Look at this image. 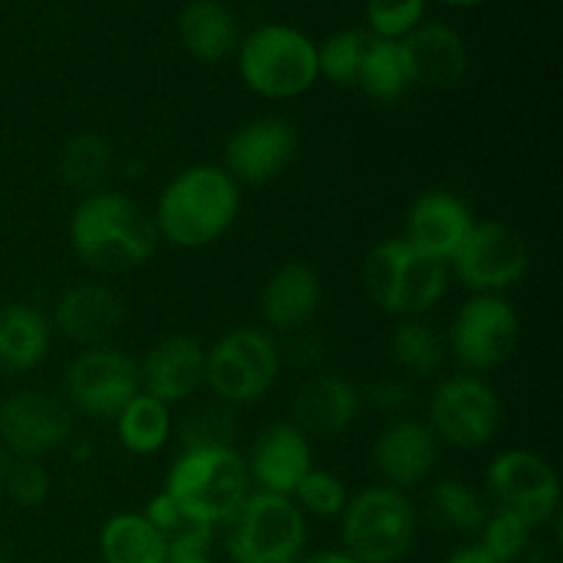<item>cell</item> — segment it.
<instances>
[{
    "label": "cell",
    "instance_id": "obj_14",
    "mask_svg": "<svg viewBox=\"0 0 563 563\" xmlns=\"http://www.w3.org/2000/svg\"><path fill=\"white\" fill-rule=\"evenodd\" d=\"M71 438V410L44 390H20L0 405V440L16 460H42Z\"/></svg>",
    "mask_w": 563,
    "mask_h": 563
},
{
    "label": "cell",
    "instance_id": "obj_7",
    "mask_svg": "<svg viewBox=\"0 0 563 563\" xmlns=\"http://www.w3.org/2000/svg\"><path fill=\"white\" fill-rule=\"evenodd\" d=\"M225 528V553L234 563H297L306 550V515L286 495L253 489Z\"/></svg>",
    "mask_w": 563,
    "mask_h": 563
},
{
    "label": "cell",
    "instance_id": "obj_31",
    "mask_svg": "<svg viewBox=\"0 0 563 563\" xmlns=\"http://www.w3.org/2000/svg\"><path fill=\"white\" fill-rule=\"evenodd\" d=\"M390 355L405 372L429 377L445 361V344L423 319H401L390 335Z\"/></svg>",
    "mask_w": 563,
    "mask_h": 563
},
{
    "label": "cell",
    "instance_id": "obj_11",
    "mask_svg": "<svg viewBox=\"0 0 563 563\" xmlns=\"http://www.w3.org/2000/svg\"><path fill=\"white\" fill-rule=\"evenodd\" d=\"M520 341V317L504 295H473L451 319L449 350L471 374L504 366Z\"/></svg>",
    "mask_w": 563,
    "mask_h": 563
},
{
    "label": "cell",
    "instance_id": "obj_43",
    "mask_svg": "<svg viewBox=\"0 0 563 563\" xmlns=\"http://www.w3.org/2000/svg\"><path fill=\"white\" fill-rule=\"evenodd\" d=\"M443 5H454V9H473V5L489 3V0H438Z\"/></svg>",
    "mask_w": 563,
    "mask_h": 563
},
{
    "label": "cell",
    "instance_id": "obj_20",
    "mask_svg": "<svg viewBox=\"0 0 563 563\" xmlns=\"http://www.w3.org/2000/svg\"><path fill=\"white\" fill-rule=\"evenodd\" d=\"M141 368V390L163 405H181L203 388L207 350L190 335H168L146 352Z\"/></svg>",
    "mask_w": 563,
    "mask_h": 563
},
{
    "label": "cell",
    "instance_id": "obj_35",
    "mask_svg": "<svg viewBox=\"0 0 563 563\" xmlns=\"http://www.w3.org/2000/svg\"><path fill=\"white\" fill-rule=\"evenodd\" d=\"M533 528H528L520 517L509 515V511H495L493 517L484 520L482 528V548L498 561L511 563L520 559L522 550L528 548Z\"/></svg>",
    "mask_w": 563,
    "mask_h": 563
},
{
    "label": "cell",
    "instance_id": "obj_23",
    "mask_svg": "<svg viewBox=\"0 0 563 563\" xmlns=\"http://www.w3.org/2000/svg\"><path fill=\"white\" fill-rule=\"evenodd\" d=\"M262 319L278 333H291L311 322L322 302V280L306 262H286L264 280Z\"/></svg>",
    "mask_w": 563,
    "mask_h": 563
},
{
    "label": "cell",
    "instance_id": "obj_21",
    "mask_svg": "<svg viewBox=\"0 0 563 563\" xmlns=\"http://www.w3.org/2000/svg\"><path fill=\"white\" fill-rule=\"evenodd\" d=\"M412 86L451 91L465 80L471 69V53L460 31L445 22H421L407 38H401Z\"/></svg>",
    "mask_w": 563,
    "mask_h": 563
},
{
    "label": "cell",
    "instance_id": "obj_22",
    "mask_svg": "<svg viewBox=\"0 0 563 563\" xmlns=\"http://www.w3.org/2000/svg\"><path fill=\"white\" fill-rule=\"evenodd\" d=\"M438 465V438L432 429L412 418H396L374 443V471L388 487H418Z\"/></svg>",
    "mask_w": 563,
    "mask_h": 563
},
{
    "label": "cell",
    "instance_id": "obj_37",
    "mask_svg": "<svg viewBox=\"0 0 563 563\" xmlns=\"http://www.w3.org/2000/svg\"><path fill=\"white\" fill-rule=\"evenodd\" d=\"M236 432L234 416L223 407H209L190 416L181 427V445H231Z\"/></svg>",
    "mask_w": 563,
    "mask_h": 563
},
{
    "label": "cell",
    "instance_id": "obj_25",
    "mask_svg": "<svg viewBox=\"0 0 563 563\" xmlns=\"http://www.w3.org/2000/svg\"><path fill=\"white\" fill-rule=\"evenodd\" d=\"M53 346V324L22 302L0 306V372L25 374L42 366Z\"/></svg>",
    "mask_w": 563,
    "mask_h": 563
},
{
    "label": "cell",
    "instance_id": "obj_30",
    "mask_svg": "<svg viewBox=\"0 0 563 563\" xmlns=\"http://www.w3.org/2000/svg\"><path fill=\"white\" fill-rule=\"evenodd\" d=\"M429 509L440 526L456 533H482L487 520L482 495L462 478H440L429 493Z\"/></svg>",
    "mask_w": 563,
    "mask_h": 563
},
{
    "label": "cell",
    "instance_id": "obj_9",
    "mask_svg": "<svg viewBox=\"0 0 563 563\" xmlns=\"http://www.w3.org/2000/svg\"><path fill=\"white\" fill-rule=\"evenodd\" d=\"M451 267L473 295H504L528 275L531 251L526 236L504 220H476Z\"/></svg>",
    "mask_w": 563,
    "mask_h": 563
},
{
    "label": "cell",
    "instance_id": "obj_19",
    "mask_svg": "<svg viewBox=\"0 0 563 563\" xmlns=\"http://www.w3.org/2000/svg\"><path fill=\"white\" fill-rule=\"evenodd\" d=\"M473 212L449 190H427L412 201L405 223V240L423 256L451 264L473 229Z\"/></svg>",
    "mask_w": 563,
    "mask_h": 563
},
{
    "label": "cell",
    "instance_id": "obj_4",
    "mask_svg": "<svg viewBox=\"0 0 563 563\" xmlns=\"http://www.w3.org/2000/svg\"><path fill=\"white\" fill-rule=\"evenodd\" d=\"M449 264L423 256L405 236L374 245L361 269L368 300L399 319H421L432 311L449 291Z\"/></svg>",
    "mask_w": 563,
    "mask_h": 563
},
{
    "label": "cell",
    "instance_id": "obj_28",
    "mask_svg": "<svg viewBox=\"0 0 563 563\" xmlns=\"http://www.w3.org/2000/svg\"><path fill=\"white\" fill-rule=\"evenodd\" d=\"M113 423L121 449L130 451L132 456H154L168 445L170 407L141 390V394L113 418Z\"/></svg>",
    "mask_w": 563,
    "mask_h": 563
},
{
    "label": "cell",
    "instance_id": "obj_2",
    "mask_svg": "<svg viewBox=\"0 0 563 563\" xmlns=\"http://www.w3.org/2000/svg\"><path fill=\"white\" fill-rule=\"evenodd\" d=\"M240 209L242 192L234 176L223 165L198 163L159 190L152 218L159 240L179 251H201L229 234Z\"/></svg>",
    "mask_w": 563,
    "mask_h": 563
},
{
    "label": "cell",
    "instance_id": "obj_16",
    "mask_svg": "<svg viewBox=\"0 0 563 563\" xmlns=\"http://www.w3.org/2000/svg\"><path fill=\"white\" fill-rule=\"evenodd\" d=\"M251 484L262 493L291 498L313 467L311 440L291 421H275L258 432L245 456Z\"/></svg>",
    "mask_w": 563,
    "mask_h": 563
},
{
    "label": "cell",
    "instance_id": "obj_1",
    "mask_svg": "<svg viewBox=\"0 0 563 563\" xmlns=\"http://www.w3.org/2000/svg\"><path fill=\"white\" fill-rule=\"evenodd\" d=\"M69 245L93 273L126 275L152 262L159 234L141 203L124 192L99 190L71 209Z\"/></svg>",
    "mask_w": 563,
    "mask_h": 563
},
{
    "label": "cell",
    "instance_id": "obj_24",
    "mask_svg": "<svg viewBox=\"0 0 563 563\" xmlns=\"http://www.w3.org/2000/svg\"><path fill=\"white\" fill-rule=\"evenodd\" d=\"M176 27L181 47L201 64H223L240 47V22L220 0H190Z\"/></svg>",
    "mask_w": 563,
    "mask_h": 563
},
{
    "label": "cell",
    "instance_id": "obj_12",
    "mask_svg": "<svg viewBox=\"0 0 563 563\" xmlns=\"http://www.w3.org/2000/svg\"><path fill=\"white\" fill-rule=\"evenodd\" d=\"M489 495L500 511L520 517L528 528H539L559 515L561 482L555 467L531 449H506L484 473Z\"/></svg>",
    "mask_w": 563,
    "mask_h": 563
},
{
    "label": "cell",
    "instance_id": "obj_27",
    "mask_svg": "<svg viewBox=\"0 0 563 563\" xmlns=\"http://www.w3.org/2000/svg\"><path fill=\"white\" fill-rule=\"evenodd\" d=\"M110 170H113V146L108 137L97 132H80L69 137L58 154V179L71 192L91 196V192L104 190Z\"/></svg>",
    "mask_w": 563,
    "mask_h": 563
},
{
    "label": "cell",
    "instance_id": "obj_17",
    "mask_svg": "<svg viewBox=\"0 0 563 563\" xmlns=\"http://www.w3.org/2000/svg\"><path fill=\"white\" fill-rule=\"evenodd\" d=\"M361 390L333 372L308 377L291 396V423L308 440H335L361 416Z\"/></svg>",
    "mask_w": 563,
    "mask_h": 563
},
{
    "label": "cell",
    "instance_id": "obj_42",
    "mask_svg": "<svg viewBox=\"0 0 563 563\" xmlns=\"http://www.w3.org/2000/svg\"><path fill=\"white\" fill-rule=\"evenodd\" d=\"M11 462H14V456H11L9 451H5V449H0V489H3V484H5V476H9V467H11Z\"/></svg>",
    "mask_w": 563,
    "mask_h": 563
},
{
    "label": "cell",
    "instance_id": "obj_33",
    "mask_svg": "<svg viewBox=\"0 0 563 563\" xmlns=\"http://www.w3.org/2000/svg\"><path fill=\"white\" fill-rule=\"evenodd\" d=\"M429 0H366L368 36L401 42L423 22Z\"/></svg>",
    "mask_w": 563,
    "mask_h": 563
},
{
    "label": "cell",
    "instance_id": "obj_38",
    "mask_svg": "<svg viewBox=\"0 0 563 563\" xmlns=\"http://www.w3.org/2000/svg\"><path fill=\"white\" fill-rule=\"evenodd\" d=\"M372 405L377 407L379 412H388V416H399L405 412V407L410 405L412 394L407 390V385L394 383V379H385V383H377L368 394Z\"/></svg>",
    "mask_w": 563,
    "mask_h": 563
},
{
    "label": "cell",
    "instance_id": "obj_26",
    "mask_svg": "<svg viewBox=\"0 0 563 563\" xmlns=\"http://www.w3.org/2000/svg\"><path fill=\"white\" fill-rule=\"evenodd\" d=\"M99 553L104 563H165L168 542L143 511H121L99 531Z\"/></svg>",
    "mask_w": 563,
    "mask_h": 563
},
{
    "label": "cell",
    "instance_id": "obj_15",
    "mask_svg": "<svg viewBox=\"0 0 563 563\" xmlns=\"http://www.w3.org/2000/svg\"><path fill=\"white\" fill-rule=\"evenodd\" d=\"M300 135L295 124L280 115H262L225 141L223 168L234 176L236 185H269L278 179L297 157Z\"/></svg>",
    "mask_w": 563,
    "mask_h": 563
},
{
    "label": "cell",
    "instance_id": "obj_18",
    "mask_svg": "<svg viewBox=\"0 0 563 563\" xmlns=\"http://www.w3.org/2000/svg\"><path fill=\"white\" fill-rule=\"evenodd\" d=\"M126 322L124 297L108 284L97 280H80L60 291L55 300L53 324L64 339L86 346H102L110 335L119 333Z\"/></svg>",
    "mask_w": 563,
    "mask_h": 563
},
{
    "label": "cell",
    "instance_id": "obj_6",
    "mask_svg": "<svg viewBox=\"0 0 563 563\" xmlns=\"http://www.w3.org/2000/svg\"><path fill=\"white\" fill-rule=\"evenodd\" d=\"M416 528L410 498L388 484L361 489L341 511L344 553L361 563H399L416 542Z\"/></svg>",
    "mask_w": 563,
    "mask_h": 563
},
{
    "label": "cell",
    "instance_id": "obj_34",
    "mask_svg": "<svg viewBox=\"0 0 563 563\" xmlns=\"http://www.w3.org/2000/svg\"><path fill=\"white\" fill-rule=\"evenodd\" d=\"M291 500H295L302 515L330 520V517H341L346 500H350V493H346V484L341 482V476H335L333 471H317V467H311L308 476L297 484Z\"/></svg>",
    "mask_w": 563,
    "mask_h": 563
},
{
    "label": "cell",
    "instance_id": "obj_10",
    "mask_svg": "<svg viewBox=\"0 0 563 563\" xmlns=\"http://www.w3.org/2000/svg\"><path fill=\"white\" fill-rule=\"evenodd\" d=\"M500 399L478 374H454L429 399V429L460 451H478L500 429Z\"/></svg>",
    "mask_w": 563,
    "mask_h": 563
},
{
    "label": "cell",
    "instance_id": "obj_41",
    "mask_svg": "<svg viewBox=\"0 0 563 563\" xmlns=\"http://www.w3.org/2000/svg\"><path fill=\"white\" fill-rule=\"evenodd\" d=\"M297 563H361V561H355L350 553H344V550H322V553H313Z\"/></svg>",
    "mask_w": 563,
    "mask_h": 563
},
{
    "label": "cell",
    "instance_id": "obj_44",
    "mask_svg": "<svg viewBox=\"0 0 563 563\" xmlns=\"http://www.w3.org/2000/svg\"><path fill=\"white\" fill-rule=\"evenodd\" d=\"M0 563H11V561H9V555H5V553H0Z\"/></svg>",
    "mask_w": 563,
    "mask_h": 563
},
{
    "label": "cell",
    "instance_id": "obj_32",
    "mask_svg": "<svg viewBox=\"0 0 563 563\" xmlns=\"http://www.w3.org/2000/svg\"><path fill=\"white\" fill-rule=\"evenodd\" d=\"M368 42H372V36L361 27L330 33L322 44H317L319 77L335 82V86H357Z\"/></svg>",
    "mask_w": 563,
    "mask_h": 563
},
{
    "label": "cell",
    "instance_id": "obj_29",
    "mask_svg": "<svg viewBox=\"0 0 563 563\" xmlns=\"http://www.w3.org/2000/svg\"><path fill=\"white\" fill-rule=\"evenodd\" d=\"M357 86L368 99L379 104H390L405 97L412 88V80L401 42H385V38L372 36L366 55H363Z\"/></svg>",
    "mask_w": 563,
    "mask_h": 563
},
{
    "label": "cell",
    "instance_id": "obj_8",
    "mask_svg": "<svg viewBox=\"0 0 563 563\" xmlns=\"http://www.w3.org/2000/svg\"><path fill=\"white\" fill-rule=\"evenodd\" d=\"M280 374V352L273 335L258 328H234L207 350V377L214 396L229 407L264 399Z\"/></svg>",
    "mask_w": 563,
    "mask_h": 563
},
{
    "label": "cell",
    "instance_id": "obj_3",
    "mask_svg": "<svg viewBox=\"0 0 563 563\" xmlns=\"http://www.w3.org/2000/svg\"><path fill=\"white\" fill-rule=\"evenodd\" d=\"M165 493L196 522L225 526L253 493L245 456L231 445H187L165 473Z\"/></svg>",
    "mask_w": 563,
    "mask_h": 563
},
{
    "label": "cell",
    "instance_id": "obj_36",
    "mask_svg": "<svg viewBox=\"0 0 563 563\" xmlns=\"http://www.w3.org/2000/svg\"><path fill=\"white\" fill-rule=\"evenodd\" d=\"M3 489L22 509H36L49 495V473L38 460H14Z\"/></svg>",
    "mask_w": 563,
    "mask_h": 563
},
{
    "label": "cell",
    "instance_id": "obj_5",
    "mask_svg": "<svg viewBox=\"0 0 563 563\" xmlns=\"http://www.w3.org/2000/svg\"><path fill=\"white\" fill-rule=\"evenodd\" d=\"M236 69L251 93L269 102H289L317 86V42L300 27L267 22L240 38Z\"/></svg>",
    "mask_w": 563,
    "mask_h": 563
},
{
    "label": "cell",
    "instance_id": "obj_13",
    "mask_svg": "<svg viewBox=\"0 0 563 563\" xmlns=\"http://www.w3.org/2000/svg\"><path fill=\"white\" fill-rule=\"evenodd\" d=\"M66 394L82 416L113 421L141 394V368L124 352L91 346L71 361L66 372Z\"/></svg>",
    "mask_w": 563,
    "mask_h": 563
},
{
    "label": "cell",
    "instance_id": "obj_39",
    "mask_svg": "<svg viewBox=\"0 0 563 563\" xmlns=\"http://www.w3.org/2000/svg\"><path fill=\"white\" fill-rule=\"evenodd\" d=\"M445 563H504V561H498L495 555H489L482 544H467V548L451 553Z\"/></svg>",
    "mask_w": 563,
    "mask_h": 563
},
{
    "label": "cell",
    "instance_id": "obj_40",
    "mask_svg": "<svg viewBox=\"0 0 563 563\" xmlns=\"http://www.w3.org/2000/svg\"><path fill=\"white\" fill-rule=\"evenodd\" d=\"M165 563H214L209 559V550H192V548H176L168 550Z\"/></svg>",
    "mask_w": 563,
    "mask_h": 563
}]
</instances>
